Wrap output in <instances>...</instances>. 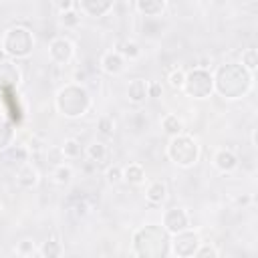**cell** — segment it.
<instances>
[{
  "label": "cell",
  "mask_w": 258,
  "mask_h": 258,
  "mask_svg": "<svg viewBox=\"0 0 258 258\" xmlns=\"http://www.w3.org/2000/svg\"><path fill=\"white\" fill-rule=\"evenodd\" d=\"M54 107L62 117L79 119L89 111L91 97H89V93H87V89L83 85L69 83L62 89H58V93L54 97Z\"/></svg>",
  "instance_id": "obj_1"
},
{
  "label": "cell",
  "mask_w": 258,
  "mask_h": 258,
  "mask_svg": "<svg viewBox=\"0 0 258 258\" xmlns=\"http://www.w3.org/2000/svg\"><path fill=\"white\" fill-rule=\"evenodd\" d=\"M167 157L171 159V163H175L177 167H194L200 161V143L194 135L181 133L177 137H171L167 143Z\"/></svg>",
  "instance_id": "obj_2"
},
{
  "label": "cell",
  "mask_w": 258,
  "mask_h": 258,
  "mask_svg": "<svg viewBox=\"0 0 258 258\" xmlns=\"http://www.w3.org/2000/svg\"><path fill=\"white\" fill-rule=\"evenodd\" d=\"M0 48L12 58H28L34 50V36L24 26H12L4 32Z\"/></svg>",
  "instance_id": "obj_3"
},
{
  "label": "cell",
  "mask_w": 258,
  "mask_h": 258,
  "mask_svg": "<svg viewBox=\"0 0 258 258\" xmlns=\"http://www.w3.org/2000/svg\"><path fill=\"white\" fill-rule=\"evenodd\" d=\"M181 91L191 99H208L214 91L212 73L210 71H200V69H194V71L185 73V83H183Z\"/></svg>",
  "instance_id": "obj_4"
},
{
  "label": "cell",
  "mask_w": 258,
  "mask_h": 258,
  "mask_svg": "<svg viewBox=\"0 0 258 258\" xmlns=\"http://www.w3.org/2000/svg\"><path fill=\"white\" fill-rule=\"evenodd\" d=\"M200 244H202V238L196 232L185 230L181 234H175L173 240H169V252H173L177 258H191Z\"/></svg>",
  "instance_id": "obj_5"
},
{
  "label": "cell",
  "mask_w": 258,
  "mask_h": 258,
  "mask_svg": "<svg viewBox=\"0 0 258 258\" xmlns=\"http://www.w3.org/2000/svg\"><path fill=\"white\" fill-rule=\"evenodd\" d=\"M163 230L171 236L191 230V216L185 208H171L163 214Z\"/></svg>",
  "instance_id": "obj_6"
},
{
  "label": "cell",
  "mask_w": 258,
  "mask_h": 258,
  "mask_svg": "<svg viewBox=\"0 0 258 258\" xmlns=\"http://www.w3.org/2000/svg\"><path fill=\"white\" fill-rule=\"evenodd\" d=\"M48 56L54 64H69L75 58V44L67 36H54L48 42Z\"/></svg>",
  "instance_id": "obj_7"
},
{
  "label": "cell",
  "mask_w": 258,
  "mask_h": 258,
  "mask_svg": "<svg viewBox=\"0 0 258 258\" xmlns=\"http://www.w3.org/2000/svg\"><path fill=\"white\" fill-rule=\"evenodd\" d=\"M212 165L220 171V173H234L240 165V157L234 149L230 147H220L214 151V157H212Z\"/></svg>",
  "instance_id": "obj_8"
},
{
  "label": "cell",
  "mask_w": 258,
  "mask_h": 258,
  "mask_svg": "<svg viewBox=\"0 0 258 258\" xmlns=\"http://www.w3.org/2000/svg\"><path fill=\"white\" fill-rule=\"evenodd\" d=\"M99 64H101V71L105 75H109V77H119V75H123L127 71V60L117 50H113V48L111 50H105L101 54Z\"/></svg>",
  "instance_id": "obj_9"
},
{
  "label": "cell",
  "mask_w": 258,
  "mask_h": 258,
  "mask_svg": "<svg viewBox=\"0 0 258 258\" xmlns=\"http://www.w3.org/2000/svg\"><path fill=\"white\" fill-rule=\"evenodd\" d=\"M14 181L20 189H34L40 183V171L34 163L28 161L24 165H18V169L14 173Z\"/></svg>",
  "instance_id": "obj_10"
},
{
  "label": "cell",
  "mask_w": 258,
  "mask_h": 258,
  "mask_svg": "<svg viewBox=\"0 0 258 258\" xmlns=\"http://www.w3.org/2000/svg\"><path fill=\"white\" fill-rule=\"evenodd\" d=\"M113 2L111 0H79L77 2V10L85 16H95V18H101V16H107L111 10H113Z\"/></svg>",
  "instance_id": "obj_11"
},
{
  "label": "cell",
  "mask_w": 258,
  "mask_h": 258,
  "mask_svg": "<svg viewBox=\"0 0 258 258\" xmlns=\"http://www.w3.org/2000/svg\"><path fill=\"white\" fill-rule=\"evenodd\" d=\"M167 183L163 179H151L145 187V202L149 206H163L167 202Z\"/></svg>",
  "instance_id": "obj_12"
},
{
  "label": "cell",
  "mask_w": 258,
  "mask_h": 258,
  "mask_svg": "<svg viewBox=\"0 0 258 258\" xmlns=\"http://www.w3.org/2000/svg\"><path fill=\"white\" fill-rule=\"evenodd\" d=\"M85 155H87V159H89L93 165H103V163L109 161L111 149H109V145L103 143V141H93V143H89V145L85 147Z\"/></svg>",
  "instance_id": "obj_13"
},
{
  "label": "cell",
  "mask_w": 258,
  "mask_h": 258,
  "mask_svg": "<svg viewBox=\"0 0 258 258\" xmlns=\"http://www.w3.org/2000/svg\"><path fill=\"white\" fill-rule=\"evenodd\" d=\"M113 50H117L127 62H133V60H137V58L143 56V48L133 38H121V40H117V44H115Z\"/></svg>",
  "instance_id": "obj_14"
},
{
  "label": "cell",
  "mask_w": 258,
  "mask_h": 258,
  "mask_svg": "<svg viewBox=\"0 0 258 258\" xmlns=\"http://www.w3.org/2000/svg\"><path fill=\"white\" fill-rule=\"evenodd\" d=\"M147 87H149V81H145V79H133V81H129V85H127V99H129V103L143 105L149 99L147 97Z\"/></svg>",
  "instance_id": "obj_15"
},
{
  "label": "cell",
  "mask_w": 258,
  "mask_h": 258,
  "mask_svg": "<svg viewBox=\"0 0 258 258\" xmlns=\"http://www.w3.org/2000/svg\"><path fill=\"white\" fill-rule=\"evenodd\" d=\"M133 8L143 16H161L169 4L165 0H137L133 2Z\"/></svg>",
  "instance_id": "obj_16"
},
{
  "label": "cell",
  "mask_w": 258,
  "mask_h": 258,
  "mask_svg": "<svg viewBox=\"0 0 258 258\" xmlns=\"http://www.w3.org/2000/svg\"><path fill=\"white\" fill-rule=\"evenodd\" d=\"M0 89H6V87H18L20 85V71L18 67L12 62V60H4L0 62Z\"/></svg>",
  "instance_id": "obj_17"
},
{
  "label": "cell",
  "mask_w": 258,
  "mask_h": 258,
  "mask_svg": "<svg viewBox=\"0 0 258 258\" xmlns=\"http://www.w3.org/2000/svg\"><path fill=\"white\" fill-rule=\"evenodd\" d=\"M145 167L137 161H131L123 167V181L129 185H143L145 183Z\"/></svg>",
  "instance_id": "obj_18"
},
{
  "label": "cell",
  "mask_w": 258,
  "mask_h": 258,
  "mask_svg": "<svg viewBox=\"0 0 258 258\" xmlns=\"http://www.w3.org/2000/svg\"><path fill=\"white\" fill-rule=\"evenodd\" d=\"M38 254L42 258H62L64 246H62V242H60L58 236H52V238H48L46 242H42L38 246Z\"/></svg>",
  "instance_id": "obj_19"
},
{
  "label": "cell",
  "mask_w": 258,
  "mask_h": 258,
  "mask_svg": "<svg viewBox=\"0 0 258 258\" xmlns=\"http://www.w3.org/2000/svg\"><path fill=\"white\" fill-rule=\"evenodd\" d=\"M161 129H163V133L169 135V139L171 137H177V135L183 133V121L175 113H165L161 117Z\"/></svg>",
  "instance_id": "obj_20"
},
{
  "label": "cell",
  "mask_w": 258,
  "mask_h": 258,
  "mask_svg": "<svg viewBox=\"0 0 258 258\" xmlns=\"http://www.w3.org/2000/svg\"><path fill=\"white\" fill-rule=\"evenodd\" d=\"M52 181L56 183V185H60V187H67V185H71V181H73V177H75V169H73V165L71 163H60V165H56V167H52Z\"/></svg>",
  "instance_id": "obj_21"
},
{
  "label": "cell",
  "mask_w": 258,
  "mask_h": 258,
  "mask_svg": "<svg viewBox=\"0 0 258 258\" xmlns=\"http://www.w3.org/2000/svg\"><path fill=\"white\" fill-rule=\"evenodd\" d=\"M117 131V121L113 119V115H101L97 119V133L105 139H111Z\"/></svg>",
  "instance_id": "obj_22"
},
{
  "label": "cell",
  "mask_w": 258,
  "mask_h": 258,
  "mask_svg": "<svg viewBox=\"0 0 258 258\" xmlns=\"http://www.w3.org/2000/svg\"><path fill=\"white\" fill-rule=\"evenodd\" d=\"M58 147H60V151H62L64 159H79V157H81V153H83V145H81V141H79V139H75V137L64 139Z\"/></svg>",
  "instance_id": "obj_23"
},
{
  "label": "cell",
  "mask_w": 258,
  "mask_h": 258,
  "mask_svg": "<svg viewBox=\"0 0 258 258\" xmlns=\"http://www.w3.org/2000/svg\"><path fill=\"white\" fill-rule=\"evenodd\" d=\"M6 155H8L10 161H14L18 165H24V163L30 161V151H28L26 145H10L8 151H6Z\"/></svg>",
  "instance_id": "obj_24"
},
{
  "label": "cell",
  "mask_w": 258,
  "mask_h": 258,
  "mask_svg": "<svg viewBox=\"0 0 258 258\" xmlns=\"http://www.w3.org/2000/svg\"><path fill=\"white\" fill-rule=\"evenodd\" d=\"M81 18H83V14H81L77 8L58 14V22H60V26H64L67 30H75V28H79V26H81Z\"/></svg>",
  "instance_id": "obj_25"
},
{
  "label": "cell",
  "mask_w": 258,
  "mask_h": 258,
  "mask_svg": "<svg viewBox=\"0 0 258 258\" xmlns=\"http://www.w3.org/2000/svg\"><path fill=\"white\" fill-rule=\"evenodd\" d=\"M256 67H258V50H256L254 46L244 48V50H242V69H244L246 73L254 75V73H256Z\"/></svg>",
  "instance_id": "obj_26"
},
{
  "label": "cell",
  "mask_w": 258,
  "mask_h": 258,
  "mask_svg": "<svg viewBox=\"0 0 258 258\" xmlns=\"http://www.w3.org/2000/svg\"><path fill=\"white\" fill-rule=\"evenodd\" d=\"M16 254L18 256H22V258H28V256H32V254H36L38 252V246H36V242L34 240H30V238H24V240H20L18 244H16Z\"/></svg>",
  "instance_id": "obj_27"
},
{
  "label": "cell",
  "mask_w": 258,
  "mask_h": 258,
  "mask_svg": "<svg viewBox=\"0 0 258 258\" xmlns=\"http://www.w3.org/2000/svg\"><path fill=\"white\" fill-rule=\"evenodd\" d=\"M183 83H185V71L183 69H173V71H169V75H167V85L171 87V89H175V91H181L183 89Z\"/></svg>",
  "instance_id": "obj_28"
},
{
  "label": "cell",
  "mask_w": 258,
  "mask_h": 258,
  "mask_svg": "<svg viewBox=\"0 0 258 258\" xmlns=\"http://www.w3.org/2000/svg\"><path fill=\"white\" fill-rule=\"evenodd\" d=\"M44 159H46L52 167H56V165L64 163V155H62V151H60V147H58V145H48V147L44 149Z\"/></svg>",
  "instance_id": "obj_29"
},
{
  "label": "cell",
  "mask_w": 258,
  "mask_h": 258,
  "mask_svg": "<svg viewBox=\"0 0 258 258\" xmlns=\"http://www.w3.org/2000/svg\"><path fill=\"white\" fill-rule=\"evenodd\" d=\"M191 258H220V252H218V248H216L214 244L202 242V244L196 248V252H194Z\"/></svg>",
  "instance_id": "obj_30"
},
{
  "label": "cell",
  "mask_w": 258,
  "mask_h": 258,
  "mask_svg": "<svg viewBox=\"0 0 258 258\" xmlns=\"http://www.w3.org/2000/svg\"><path fill=\"white\" fill-rule=\"evenodd\" d=\"M105 179H107L109 185H119V183L123 181V167L117 165V163L109 165V167L105 169Z\"/></svg>",
  "instance_id": "obj_31"
},
{
  "label": "cell",
  "mask_w": 258,
  "mask_h": 258,
  "mask_svg": "<svg viewBox=\"0 0 258 258\" xmlns=\"http://www.w3.org/2000/svg\"><path fill=\"white\" fill-rule=\"evenodd\" d=\"M161 95H163V87H161V83H157V81L149 83V87H147V97H151V99H159Z\"/></svg>",
  "instance_id": "obj_32"
},
{
  "label": "cell",
  "mask_w": 258,
  "mask_h": 258,
  "mask_svg": "<svg viewBox=\"0 0 258 258\" xmlns=\"http://www.w3.org/2000/svg\"><path fill=\"white\" fill-rule=\"evenodd\" d=\"M73 214H75L77 218H85V216H89V214H91V206H89L87 202H79V204H75Z\"/></svg>",
  "instance_id": "obj_33"
},
{
  "label": "cell",
  "mask_w": 258,
  "mask_h": 258,
  "mask_svg": "<svg viewBox=\"0 0 258 258\" xmlns=\"http://www.w3.org/2000/svg\"><path fill=\"white\" fill-rule=\"evenodd\" d=\"M54 6H56V10H58V14H62V12L75 10V8H77V2H75V0H58Z\"/></svg>",
  "instance_id": "obj_34"
},
{
  "label": "cell",
  "mask_w": 258,
  "mask_h": 258,
  "mask_svg": "<svg viewBox=\"0 0 258 258\" xmlns=\"http://www.w3.org/2000/svg\"><path fill=\"white\" fill-rule=\"evenodd\" d=\"M87 81V71H75L73 73V79H71V83H75V85H83Z\"/></svg>",
  "instance_id": "obj_35"
},
{
  "label": "cell",
  "mask_w": 258,
  "mask_h": 258,
  "mask_svg": "<svg viewBox=\"0 0 258 258\" xmlns=\"http://www.w3.org/2000/svg\"><path fill=\"white\" fill-rule=\"evenodd\" d=\"M196 69H200V71H210V69H212V58H210V56L200 58L198 64H196Z\"/></svg>",
  "instance_id": "obj_36"
},
{
  "label": "cell",
  "mask_w": 258,
  "mask_h": 258,
  "mask_svg": "<svg viewBox=\"0 0 258 258\" xmlns=\"http://www.w3.org/2000/svg\"><path fill=\"white\" fill-rule=\"evenodd\" d=\"M252 200H254V198H252L250 194H242V196H238V198H236V204H238V206H242V208H246V206H250V204H252Z\"/></svg>",
  "instance_id": "obj_37"
},
{
  "label": "cell",
  "mask_w": 258,
  "mask_h": 258,
  "mask_svg": "<svg viewBox=\"0 0 258 258\" xmlns=\"http://www.w3.org/2000/svg\"><path fill=\"white\" fill-rule=\"evenodd\" d=\"M0 62H4V50L0 48Z\"/></svg>",
  "instance_id": "obj_38"
},
{
  "label": "cell",
  "mask_w": 258,
  "mask_h": 258,
  "mask_svg": "<svg viewBox=\"0 0 258 258\" xmlns=\"http://www.w3.org/2000/svg\"><path fill=\"white\" fill-rule=\"evenodd\" d=\"M0 212H2V200H0Z\"/></svg>",
  "instance_id": "obj_39"
}]
</instances>
